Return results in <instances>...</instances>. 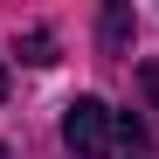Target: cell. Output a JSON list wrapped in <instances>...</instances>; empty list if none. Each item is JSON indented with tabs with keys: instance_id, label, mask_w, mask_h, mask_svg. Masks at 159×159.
<instances>
[{
	"instance_id": "1",
	"label": "cell",
	"mask_w": 159,
	"mask_h": 159,
	"mask_svg": "<svg viewBox=\"0 0 159 159\" xmlns=\"http://www.w3.org/2000/svg\"><path fill=\"white\" fill-rule=\"evenodd\" d=\"M62 145L76 159H111L118 152V111L104 97H69L62 104Z\"/></svg>"
},
{
	"instance_id": "2",
	"label": "cell",
	"mask_w": 159,
	"mask_h": 159,
	"mask_svg": "<svg viewBox=\"0 0 159 159\" xmlns=\"http://www.w3.org/2000/svg\"><path fill=\"white\" fill-rule=\"evenodd\" d=\"M131 28H139L131 0H111V7H104V21H97V48H104V56H125V48H131Z\"/></svg>"
},
{
	"instance_id": "3",
	"label": "cell",
	"mask_w": 159,
	"mask_h": 159,
	"mask_svg": "<svg viewBox=\"0 0 159 159\" xmlns=\"http://www.w3.org/2000/svg\"><path fill=\"white\" fill-rule=\"evenodd\" d=\"M14 56L35 62V69H48V62H56V35H48V28H28V35L14 42Z\"/></svg>"
},
{
	"instance_id": "4",
	"label": "cell",
	"mask_w": 159,
	"mask_h": 159,
	"mask_svg": "<svg viewBox=\"0 0 159 159\" xmlns=\"http://www.w3.org/2000/svg\"><path fill=\"white\" fill-rule=\"evenodd\" d=\"M145 90H152V97H159V69H145Z\"/></svg>"
},
{
	"instance_id": "5",
	"label": "cell",
	"mask_w": 159,
	"mask_h": 159,
	"mask_svg": "<svg viewBox=\"0 0 159 159\" xmlns=\"http://www.w3.org/2000/svg\"><path fill=\"white\" fill-rule=\"evenodd\" d=\"M0 97H7V69H0Z\"/></svg>"
},
{
	"instance_id": "6",
	"label": "cell",
	"mask_w": 159,
	"mask_h": 159,
	"mask_svg": "<svg viewBox=\"0 0 159 159\" xmlns=\"http://www.w3.org/2000/svg\"><path fill=\"white\" fill-rule=\"evenodd\" d=\"M0 159H14V152H7V145H0Z\"/></svg>"
}]
</instances>
